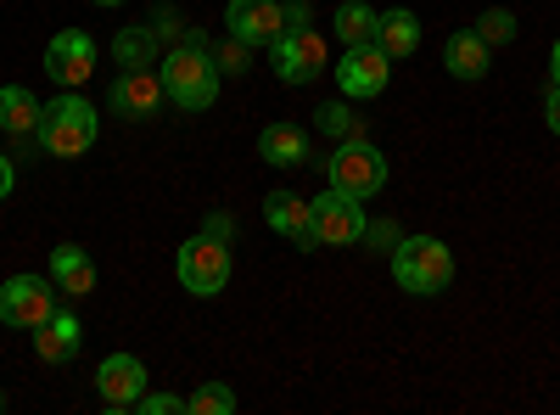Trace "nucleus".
<instances>
[{"instance_id": "obj_1", "label": "nucleus", "mask_w": 560, "mask_h": 415, "mask_svg": "<svg viewBox=\"0 0 560 415\" xmlns=\"http://www.w3.org/2000/svg\"><path fill=\"white\" fill-rule=\"evenodd\" d=\"M96 129H102V113L68 90V96L39 107L34 141H39V152H51V158H84L90 147H96Z\"/></svg>"}, {"instance_id": "obj_2", "label": "nucleus", "mask_w": 560, "mask_h": 415, "mask_svg": "<svg viewBox=\"0 0 560 415\" xmlns=\"http://www.w3.org/2000/svg\"><path fill=\"white\" fill-rule=\"evenodd\" d=\"M158 79H163V96L174 107H185V113H202L219 96V62L202 51V45H185V39L158 62Z\"/></svg>"}, {"instance_id": "obj_3", "label": "nucleus", "mask_w": 560, "mask_h": 415, "mask_svg": "<svg viewBox=\"0 0 560 415\" xmlns=\"http://www.w3.org/2000/svg\"><path fill=\"white\" fill-rule=\"evenodd\" d=\"M393 281L415 298H438L454 281V253L438 237H398L393 247Z\"/></svg>"}, {"instance_id": "obj_4", "label": "nucleus", "mask_w": 560, "mask_h": 415, "mask_svg": "<svg viewBox=\"0 0 560 415\" xmlns=\"http://www.w3.org/2000/svg\"><path fill=\"white\" fill-rule=\"evenodd\" d=\"M325 180L364 203V197H376L387 186V158H382L376 141H364V135H342V147L331 152V163H325Z\"/></svg>"}, {"instance_id": "obj_5", "label": "nucleus", "mask_w": 560, "mask_h": 415, "mask_svg": "<svg viewBox=\"0 0 560 415\" xmlns=\"http://www.w3.org/2000/svg\"><path fill=\"white\" fill-rule=\"evenodd\" d=\"M230 269H236V258H230V247L219 237H208V230L185 242L179 258H174V275H179V287L191 298H219L230 287Z\"/></svg>"}, {"instance_id": "obj_6", "label": "nucleus", "mask_w": 560, "mask_h": 415, "mask_svg": "<svg viewBox=\"0 0 560 415\" xmlns=\"http://www.w3.org/2000/svg\"><path fill=\"white\" fill-rule=\"evenodd\" d=\"M269 68L280 84H314L325 73V39L308 23H287L280 39L269 45Z\"/></svg>"}, {"instance_id": "obj_7", "label": "nucleus", "mask_w": 560, "mask_h": 415, "mask_svg": "<svg viewBox=\"0 0 560 415\" xmlns=\"http://www.w3.org/2000/svg\"><path fill=\"white\" fill-rule=\"evenodd\" d=\"M387 79H393V57L382 51L376 39H370V45H348L342 62H337V90L348 102H376L387 90Z\"/></svg>"}, {"instance_id": "obj_8", "label": "nucleus", "mask_w": 560, "mask_h": 415, "mask_svg": "<svg viewBox=\"0 0 560 415\" xmlns=\"http://www.w3.org/2000/svg\"><path fill=\"white\" fill-rule=\"evenodd\" d=\"M308 214H314V242H325V247H353V242H364V230H370L364 203L348 197V192H337V186L325 192V197H314Z\"/></svg>"}, {"instance_id": "obj_9", "label": "nucleus", "mask_w": 560, "mask_h": 415, "mask_svg": "<svg viewBox=\"0 0 560 415\" xmlns=\"http://www.w3.org/2000/svg\"><path fill=\"white\" fill-rule=\"evenodd\" d=\"M51 309H57V281H45V275H12L0 287V320L18 332H34Z\"/></svg>"}, {"instance_id": "obj_10", "label": "nucleus", "mask_w": 560, "mask_h": 415, "mask_svg": "<svg viewBox=\"0 0 560 415\" xmlns=\"http://www.w3.org/2000/svg\"><path fill=\"white\" fill-rule=\"evenodd\" d=\"M45 73H51L62 90H79L90 73H96V39L84 28H62L51 45H45Z\"/></svg>"}, {"instance_id": "obj_11", "label": "nucleus", "mask_w": 560, "mask_h": 415, "mask_svg": "<svg viewBox=\"0 0 560 415\" xmlns=\"http://www.w3.org/2000/svg\"><path fill=\"white\" fill-rule=\"evenodd\" d=\"M224 28L242 45H275L280 28H287V7H280V0H230Z\"/></svg>"}, {"instance_id": "obj_12", "label": "nucleus", "mask_w": 560, "mask_h": 415, "mask_svg": "<svg viewBox=\"0 0 560 415\" xmlns=\"http://www.w3.org/2000/svg\"><path fill=\"white\" fill-rule=\"evenodd\" d=\"M264 224L275 230V237H287L292 247H303V253H314L319 242H314V214H308V197H298V192H269L264 197Z\"/></svg>"}, {"instance_id": "obj_13", "label": "nucleus", "mask_w": 560, "mask_h": 415, "mask_svg": "<svg viewBox=\"0 0 560 415\" xmlns=\"http://www.w3.org/2000/svg\"><path fill=\"white\" fill-rule=\"evenodd\" d=\"M158 102H163V79H158L152 68H124V73L113 79V90H107V107H113L118 118H152Z\"/></svg>"}, {"instance_id": "obj_14", "label": "nucleus", "mask_w": 560, "mask_h": 415, "mask_svg": "<svg viewBox=\"0 0 560 415\" xmlns=\"http://www.w3.org/2000/svg\"><path fill=\"white\" fill-rule=\"evenodd\" d=\"M96 393L107 410H135V399L147 393V365L135 354H107L102 371H96Z\"/></svg>"}, {"instance_id": "obj_15", "label": "nucleus", "mask_w": 560, "mask_h": 415, "mask_svg": "<svg viewBox=\"0 0 560 415\" xmlns=\"http://www.w3.org/2000/svg\"><path fill=\"white\" fill-rule=\"evenodd\" d=\"M79 343H84L79 314H68V309H51V314L34 326V354H39L45 365H68V359L79 354Z\"/></svg>"}, {"instance_id": "obj_16", "label": "nucleus", "mask_w": 560, "mask_h": 415, "mask_svg": "<svg viewBox=\"0 0 560 415\" xmlns=\"http://www.w3.org/2000/svg\"><path fill=\"white\" fill-rule=\"evenodd\" d=\"M443 68H448L454 79H465V84H477V79H488V68H493V45H488L477 28H459V34H448V45H443Z\"/></svg>"}, {"instance_id": "obj_17", "label": "nucleus", "mask_w": 560, "mask_h": 415, "mask_svg": "<svg viewBox=\"0 0 560 415\" xmlns=\"http://www.w3.org/2000/svg\"><path fill=\"white\" fill-rule=\"evenodd\" d=\"M51 281L68 298H90V292H96V258H90L84 247H73V242H62L51 253Z\"/></svg>"}, {"instance_id": "obj_18", "label": "nucleus", "mask_w": 560, "mask_h": 415, "mask_svg": "<svg viewBox=\"0 0 560 415\" xmlns=\"http://www.w3.org/2000/svg\"><path fill=\"white\" fill-rule=\"evenodd\" d=\"M258 158L275 163V169H298V163H308V129H298V124H264V135H258Z\"/></svg>"}, {"instance_id": "obj_19", "label": "nucleus", "mask_w": 560, "mask_h": 415, "mask_svg": "<svg viewBox=\"0 0 560 415\" xmlns=\"http://www.w3.org/2000/svg\"><path fill=\"white\" fill-rule=\"evenodd\" d=\"M39 96L28 84H0V129L12 135V141H23V135H34L39 129Z\"/></svg>"}, {"instance_id": "obj_20", "label": "nucleus", "mask_w": 560, "mask_h": 415, "mask_svg": "<svg viewBox=\"0 0 560 415\" xmlns=\"http://www.w3.org/2000/svg\"><path fill=\"white\" fill-rule=\"evenodd\" d=\"M376 45H382L393 62H398V57H415V45H420V18L404 12V7L382 12V23H376Z\"/></svg>"}, {"instance_id": "obj_21", "label": "nucleus", "mask_w": 560, "mask_h": 415, "mask_svg": "<svg viewBox=\"0 0 560 415\" xmlns=\"http://www.w3.org/2000/svg\"><path fill=\"white\" fill-rule=\"evenodd\" d=\"M113 62H124V68H152V62H163V51H158V28H118L113 34Z\"/></svg>"}, {"instance_id": "obj_22", "label": "nucleus", "mask_w": 560, "mask_h": 415, "mask_svg": "<svg viewBox=\"0 0 560 415\" xmlns=\"http://www.w3.org/2000/svg\"><path fill=\"white\" fill-rule=\"evenodd\" d=\"M376 23H382V12H370L364 0H342V7L331 12V28H337L342 45H370L376 39Z\"/></svg>"}, {"instance_id": "obj_23", "label": "nucleus", "mask_w": 560, "mask_h": 415, "mask_svg": "<svg viewBox=\"0 0 560 415\" xmlns=\"http://www.w3.org/2000/svg\"><path fill=\"white\" fill-rule=\"evenodd\" d=\"M185 410H191V415H230V410H236V393H230L224 382H202L191 399H185Z\"/></svg>"}, {"instance_id": "obj_24", "label": "nucleus", "mask_w": 560, "mask_h": 415, "mask_svg": "<svg viewBox=\"0 0 560 415\" xmlns=\"http://www.w3.org/2000/svg\"><path fill=\"white\" fill-rule=\"evenodd\" d=\"M477 34H482L488 45H510V39H516V12H510V7H488V12L477 18Z\"/></svg>"}, {"instance_id": "obj_25", "label": "nucleus", "mask_w": 560, "mask_h": 415, "mask_svg": "<svg viewBox=\"0 0 560 415\" xmlns=\"http://www.w3.org/2000/svg\"><path fill=\"white\" fill-rule=\"evenodd\" d=\"M213 62H219V73H247V62H253V45H242L236 34H230V39L219 45V57H213Z\"/></svg>"}, {"instance_id": "obj_26", "label": "nucleus", "mask_w": 560, "mask_h": 415, "mask_svg": "<svg viewBox=\"0 0 560 415\" xmlns=\"http://www.w3.org/2000/svg\"><path fill=\"white\" fill-rule=\"evenodd\" d=\"M135 410H140V415H191L179 393H140V399H135Z\"/></svg>"}, {"instance_id": "obj_27", "label": "nucleus", "mask_w": 560, "mask_h": 415, "mask_svg": "<svg viewBox=\"0 0 560 415\" xmlns=\"http://www.w3.org/2000/svg\"><path fill=\"white\" fill-rule=\"evenodd\" d=\"M314 124H319L325 135H353V107H337V102H331V107L314 113Z\"/></svg>"}, {"instance_id": "obj_28", "label": "nucleus", "mask_w": 560, "mask_h": 415, "mask_svg": "<svg viewBox=\"0 0 560 415\" xmlns=\"http://www.w3.org/2000/svg\"><path fill=\"white\" fill-rule=\"evenodd\" d=\"M544 124H549V135H560V84L544 90Z\"/></svg>"}, {"instance_id": "obj_29", "label": "nucleus", "mask_w": 560, "mask_h": 415, "mask_svg": "<svg viewBox=\"0 0 560 415\" xmlns=\"http://www.w3.org/2000/svg\"><path fill=\"white\" fill-rule=\"evenodd\" d=\"M208 237H236V219H230V214H208Z\"/></svg>"}, {"instance_id": "obj_30", "label": "nucleus", "mask_w": 560, "mask_h": 415, "mask_svg": "<svg viewBox=\"0 0 560 415\" xmlns=\"http://www.w3.org/2000/svg\"><path fill=\"white\" fill-rule=\"evenodd\" d=\"M12 180H18V174H12V158H7V152H0V203H7V197H12Z\"/></svg>"}, {"instance_id": "obj_31", "label": "nucleus", "mask_w": 560, "mask_h": 415, "mask_svg": "<svg viewBox=\"0 0 560 415\" xmlns=\"http://www.w3.org/2000/svg\"><path fill=\"white\" fill-rule=\"evenodd\" d=\"M549 84H560V39H555V57H549Z\"/></svg>"}, {"instance_id": "obj_32", "label": "nucleus", "mask_w": 560, "mask_h": 415, "mask_svg": "<svg viewBox=\"0 0 560 415\" xmlns=\"http://www.w3.org/2000/svg\"><path fill=\"white\" fill-rule=\"evenodd\" d=\"M90 7H124V0H90Z\"/></svg>"}, {"instance_id": "obj_33", "label": "nucleus", "mask_w": 560, "mask_h": 415, "mask_svg": "<svg viewBox=\"0 0 560 415\" xmlns=\"http://www.w3.org/2000/svg\"><path fill=\"white\" fill-rule=\"evenodd\" d=\"M0 410H7V399H0Z\"/></svg>"}]
</instances>
